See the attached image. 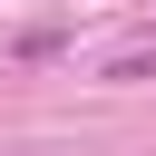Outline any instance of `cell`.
Returning <instances> with one entry per match:
<instances>
[{"mask_svg":"<svg viewBox=\"0 0 156 156\" xmlns=\"http://www.w3.org/2000/svg\"><path fill=\"white\" fill-rule=\"evenodd\" d=\"M58 49H68V20H29V29L10 39V58H20V68H39V58H58Z\"/></svg>","mask_w":156,"mask_h":156,"instance_id":"1","label":"cell"},{"mask_svg":"<svg viewBox=\"0 0 156 156\" xmlns=\"http://www.w3.org/2000/svg\"><path fill=\"white\" fill-rule=\"evenodd\" d=\"M107 78H156V49H127V58L107 68Z\"/></svg>","mask_w":156,"mask_h":156,"instance_id":"2","label":"cell"}]
</instances>
